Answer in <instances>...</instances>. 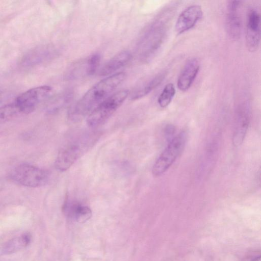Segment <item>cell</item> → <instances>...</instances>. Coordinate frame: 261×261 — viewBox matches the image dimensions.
<instances>
[{"label":"cell","mask_w":261,"mask_h":261,"mask_svg":"<svg viewBox=\"0 0 261 261\" xmlns=\"http://www.w3.org/2000/svg\"><path fill=\"white\" fill-rule=\"evenodd\" d=\"M200 68L199 60L195 58L188 60L178 77L177 86L181 91L188 90L192 85Z\"/></svg>","instance_id":"14"},{"label":"cell","mask_w":261,"mask_h":261,"mask_svg":"<svg viewBox=\"0 0 261 261\" xmlns=\"http://www.w3.org/2000/svg\"><path fill=\"white\" fill-rule=\"evenodd\" d=\"M100 60L99 54H94L88 58L72 64L65 73L67 80H75L94 74Z\"/></svg>","instance_id":"8"},{"label":"cell","mask_w":261,"mask_h":261,"mask_svg":"<svg viewBox=\"0 0 261 261\" xmlns=\"http://www.w3.org/2000/svg\"><path fill=\"white\" fill-rule=\"evenodd\" d=\"M260 38V16L254 9L248 12L246 19V41L248 49L251 52L257 49Z\"/></svg>","instance_id":"9"},{"label":"cell","mask_w":261,"mask_h":261,"mask_svg":"<svg viewBox=\"0 0 261 261\" xmlns=\"http://www.w3.org/2000/svg\"><path fill=\"white\" fill-rule=\"evenodd\" d=\"M165 77L164 73H160L143 82L138 85L130 94L132 100H137L147 95L157 87Z\"/></svg>","instance_id":"16"},{"label":"cell","mask_w":261,"mask_h":261,"mask_svg":"<svg viewBox=\"0 0 261 261\" xmlns=\"http://www.w3.org/2000/svg\"><path fill=\"white\" fill-rule=\"evenodd\" d=\"M186 140V133L182 131L169 141L153 165L152 173L154 176L162 175L172 166L182 151Z\"/></svg>","instance_id":"2"},{"label":"cell","mask_w":261,"mask_h":261,"mask_svg":"<svg viewBox=\"0 0 261 261\" xmlns=\"http://www.w3.org/2000/svg\"><path fill=\"white\" fill-rule=\"evenodd\" d=\"M203 11L198 5H193L186 8L178 16L175 30L178 34H182L194 27L201 18Z\"/></svg>","instance_id":"11"},{"label":"cell","mask_w":261,"mask_h":261,"mask_svg":"<svg viewBox=\"0 0 261 261\" xmlns=\"http://www.w3.org/2000/svg\"><path fill=\"white\" fill-rule=\"evenodd\" d=\"M90 141L91 139L85 138L71 142L63 147L55 161L57 169L61 172L68 170L87 149L90 145Z\"/></svg>","instance_id":"6"},{"label":"cell","mask_w":261,"mask_h":261,"mask_svg":"<svg viewBox=\"0 0 261 261\" xmlns=\"http://www.w3.org/2000/svg\"><path fill=\"white\" fill-rule=\"evenodd\" d=\"M165 28L161 22L153 23L145 32L138 46L140 58L143 61L150 59L162 43Z\"/></svg>","instance_id":"5"},{"label":"cell","mask_w":261,"mask_h":261,"mask_svg":"<svg viewBox=\"0 0 261 261\" xmlns=\"http://www.w3.org/2000/svg\"><path fill=\"white\" fill-rule=\"evenodd\" d=\"M63 210L68 219L77 223H84L92 216V211L88 206L74 200L67 199Z\"/></svg>","instance_id":"12"},{"label":"cell","mask_w":261,"mask_h":261,"mask_svg":"<svg viewBox=\"0 0 261 261\" xmlns=\"http://www.w3.org/2000/svg\"><path fill=\"white\" fill-rule=\"evenodd\" d=\"M175 92V87L172 83L166 85L158 99V102L160 107H167L171 102Z\"/></svg>","instance_id":"18"},{"label":"cell","mask_w":261,"mask_h":261,"mask_svg":"<svg viewBox=\"0 0 261 261\" xmlns=\"http://www.w3.org/2000/svg\"><path fill=\"white\" fill-rule=\"evenodd\" d=\"M18 113L14 103L0 107V124L11 119Z\"/></svg>","instance_id":"19"},{"label":"cell","mask_w":261,"mask_h":261,"mask_svg":"<svg viewBox=\"0 0 261 261\" xmlns=\"http://www.w3.org/2000/svg\"><path fill=\"white\" fill-rule=\"evenodd\" d=\"M9 176L16 183L30 188L44 186L49 178L47 171L29 164L16 166L11 171Z\"/></svg>","instance_id":"4"},{"label":"cell","mask_w":261,"mask_h":261,"mask_svg":"<svg viewBox=\"0 0 261 261\" xmlns=\"http://www.w3.org/2000/svg\"><path fill=\"white\" fill-rule=\"evenodd\" d=\"M4 187V182L2 179H0V191H1Z\"/></svg>","instance_id":"21"},{"label":"cell","mask_w":261,"mask_h":261,"mask_svg":"<svg viewBox=\"0 0 261 261\" xmlns=\"http://www.w3.org/2000/svg\"><path fill=\"white\" fill-rule=\"evenodd\" d=\"M250 117L249 106L246 103L239 105L236 111L232 137V143L234 146H239L243 143L249 127Z\"/></svg>","instance_id":"10"},{"label":"cell","mask_w":261,"mask_h":261,"mask_svg":"<svg viewBox=\"0 0 261 261\" xmlns=\"http://www.w3.org/2000/svg\"><path fill=\"white\" fill-rule=\"evenodd\" d=\"M128 93L127 90H122L106 98L90 113L87 119L88 125L95 127L103 123L123 103Z\"/></svg>","instance_id":"3"},{"label":"cell","mask_w":261,"mask_h":261,"mask_svg":"<svg viewBox=\"0 0 261 261\" xmlns=\"http://www.w3.org/2000/svg\"><path fill=\"white\" fill-rule=\"evenodd\" d=\"M175 132V128L171 124H168L165 127V137L169 141L173 137H172Z\"/></svg>","instance_id":"20"},{"label":"cell","mask_w":261,"mask_h":261,"mask_svg":"<svg viewBox=\"0 0 261 261\" xmlns=\"http://www.w3.org/2000/svg\"><path fill=\"white\" fill-rule=\"evenodd\" d=\"M238 1H229L227 4L226 29L233 39L239 38L241 33V21L239 13L240 4Z\"/></svg>","instance_id":"13"},{"label":"cell","mask_w":261,"mask_h":261,"mask_svg":"<svg viewBox=\"0 0 261 261\" xmlns=\"http://www.w3.org/2000/svg\"><path fill=\"white\" fill-rule=\"evenodd\" d=\"M125 78L123 72L112 74L103 79L89 89L73 106L70 116L74 120H79L90 113L101 102L120 85Z\"/></svg>","instance_id":"1"},{"label":"cell","mask_w":261,"mask_h":261,"mask_svg":"<svg viewBox=\"0 0 261 261\" xmlns=\"http://www.w3.org/2000/svg\"><path fill=\"white\" fill-rule=\"evenodd\" d=\"M51 90V88L48 86H41L30 89L18 96L14 103L19 113H31L41 101L49 96Z\"/></svg>","instance_id":"7"},{"label":"cell","mask_w":261,"mask_h":261,"mask_svg":"<svg viewBox=\"0 0 261 261\" xmlns=\"http://www.w3.org/2000/svg\"><path fill=\"white\" fill-rule=\"evenodd\" d=\"M31 237L30 233L26 232L12 239L4 245L2 248V253L4 254H10L25 248L30 243Z\"/></svg>","instance_id":"17"},{"label":"cell","mask_w":261,"mask_h":261,"mask_svg":"<svg viewBox=\"0 0 261 261\" xmlns=\"http://www.w3.org/2000/svg\"><path fill=\"white\" fill-rule=\"evenodd\" d=\"M132 58L129 51L124 50L116 54L109 60L101 68L99 74L109 75L126 65Z\"/></svg>","instance_id":"15"}]
</instances>
